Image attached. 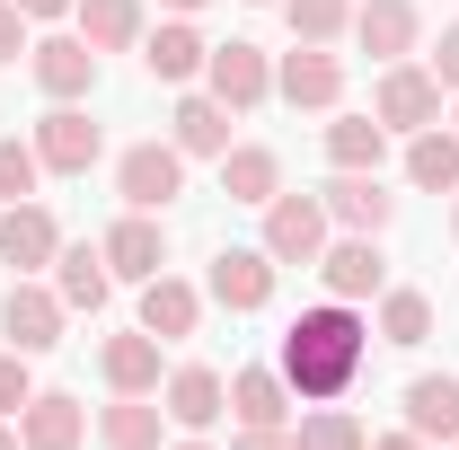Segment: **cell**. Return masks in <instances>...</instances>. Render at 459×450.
Here are the masks:
<instances>
[{"mask_svg": "<svg viewBox=\"0 0 459 450\" xmlns=\"http://www.w3.org/2000/svg\"><path fill=\"white\" fill-rule=\"evenodd\" d=\"M362 362H371V327L353 318V300H318V309H300L283 336V371L291 397L300 406H336L353 380H362Z\"/></svg>", "mask_w": 459, "mask_h": 450, "instance_id": "obj_1", "label": "cell"}, {"mask_svg": "<svg viewBox=\"0 0 459 450\" xmlns=\"http://www.w3.org/2000/svg\"><path fill=\"white\" fill-rule=\"evenodd\" d=\"M115 195H124V212H169L186 195V151L177 142H133L115 160Z\"/></svg>", "mask_w": 459, "mask_h": 450, "instance_id": "obj_2", "label": "cell"}, {"mask_svg": "<svg viewBox=\"0 0 459 450\" xmlns=\"http://www.w3.org/2000/svg\"><path fill=\"white\" fill-rule=\"evenodd\" d=\"M62 318H71V309H62V291H54V282H36V274H9V291H0V336L18 344L27 362L62 344Z\"/></svg>", "mask_w": 459, "mask_h": 450, "instance_id": "obj_3", "label": "cell"}, {"mask_svg": "<svg viewBox=\"0 0 459 450\" xmlns=\"http://www.w3.org/2000/svg\"><path fill=\"white\" fill-rule=\"evenodd\" d=\"M327 238H336V221H327V203H318V195H274V203H265V238H256V247H265L274 265H318V256H327Z\"/></svg>", "mask_w": 459, "mask_h": 450, "instance_id": "obj_4", "label": "cell"}, {"mask_svg": "<svg viewBox=\"0 0 459 450\" xmlns=\"http://www.w3.org/2000/svg\"><path fill=\"white\" fill-rule=\"evenodd\" d=\"M371 115H380L389 133H424V124H442V80H433L424 62H380Z\"/></svg>", "mask_w": 459, "mask_h": 450, "instance_id": "obj_5", "label": "cell"}, {"mask_svg": "<svg viewBox=\"0 0 459 450\" xmlns=\"http://www.w3.org/2000/svg\"><path fill=\"white\" fill-rule=\"evenodd\" d=\"M204 89H212L230 115H256L274 98V62L256 54L247 36H230V45H212V62H204Z\"/></svg>", "mask_w": 459, "mask_h": 450, "instance_id": "obj_6", "label": "cell"}, {"mask_svg": "<svg viewBox=\"0 0 459 450\" xmlns=\"http://www.w3.org/2000/svg\"><path fill=\"white\" fill-rule=\"evenodd\" d=\"M318 203H327L336 229H362V238H380V229L398 221V195L380 186V169H336L327 186H318Z\"/></svg>", "mask_w": 459, "mask_h": 450, "instance_id": "obj_7", "label": "cell"}, {"mask_svg": "<svg viewBox=\"0 0 459 450\" xmlns=\"http://www.w3.org/2000/svg\"><path fill=\"white\" fill-rule=\"evenodd\" d=\"M318 282H327V300H380V291H389V256H380V238H362V229L327 238Z\"/></svg>", "mask_w": 459, "mask_h": 450, "instance_id": "obj_8", "label": "cell"}, {"mask_svg": "<svg viewBox=\"0 0 459 450\" xmlns=\"http://www.w3.org/2000/svg\"><path fill=\"white\" fill-rule=\"evenodd\" d=\"M160 406H169L177 433H212V424L230 415V380L212 371V362H177L169 380H160Z\"/></svg>", "mask_w": 459, "mask_h": 450, "instance_id": "obj_9", "label": "cell"}, {"mask_svg": "<svg viewBox=\"0 0 459 450\" xmlns=\"http://www.w3.org/2000/svg\"><path fill=\"white\" fill-rule=\"evenodd\" d=\"M62 256V221L27 195V203H0V265L9 274H45Z\"/></svg>", "mask_w": 459, "mask_h": 450, "instance_id": "obj_10", "label": "cell"}, {"mask_svg": "<svg viewBox=\"0 0 459 450\" xmlns=\"http://www.w3.org/2000/svg\"><path fill=\"white\" fill-rule=\"evenodd\" d=\"M204 300H221L230 318L265 309V300H274V256H265V247H221L212 274H204Z\"/></svg>", "mask_w": 459, "mask_h": 450, "instance_id": "obj_11", "label": "cell"}, {"mask_svg": "<svg viewBox=\"0 0 459 450\" xmlns=\"http://www.w3.org/2000/svg\"><path fill=\"white\" fill-rule=\"evenodd\" d=\"M36 160H45V177H89L98 160H107V133H98L80 107H54L45 124H36Z\"/></svg>", "mask_w": 459, "mask_h": 450, "instance_id": "obj_12", "label": "cell"}, {"mask_svg": "<svg viewBox=\"0 0 459 450\" xmlns=\"http://www.w3.org/2000/svg\"><path fill=\"white\" fill-rule=\"evenodd\" d=\"M27 71H36V89H45L54 107H80V98L98 89V54H89V36H45V45H27Z\"/></svg>", "mask_w": 459, "mask_h": 450, "instance_id": "obj_13", "label": "cell"}, {"mask_svg": "<svg viewBox=\"0 0 459 450\" xmlns=\"http://www.w3.org/2000/svg\"><path fill=\"white\" fill-rule=\"evenodd\" d=\"M274 98H283V107H309V115H336V98H344V62L327 54V45H291L283 71H274Z\"/></svg>", "mask_w": 459, "mask_h": 450, "instance_id": "obj_14", "label": "cell"}, {"mask_svg": "<svg viewBox=\"0 0 459 450\" xmlns=\"http://www.w3.org/2000/svg\"><path fill=\"white\" fill-rule=\"evenodd\" d=\"M424 36V9L415 0H353V45L371 62H406Z\"/></svg>", "mask_w": 459, "mask_h": 450, "instance_id": "obj_15", "label": "cell"}, {"mask_svg": "<svg viewBox=\"0 0 459 450\" xmlns=\"http://www.w3.org/2000/svg\"><path fill=\"white\" fill-rule=\"evenodd\" d=\"M98 247H107L115 282H151V274H169V229H160V212H124V221L98 238Z\"/></svg>", "mask_w": 459, "mask_h": 450, "instance_id": "obj_16", "label": "cell"}, {"mask_svg": "<svg viewBox=\"0 0 459 450\" xmlns=\"http://www.w3.org/2000/svg\"><path fill=\"white\" fill-rule=\"evenodd\" d=\"M18 442L27 450H80L89 442V406L71 389H36L27 406H18Z\"/></svg>", "mask_w": 459, "mask_h": 450, "instance_id": "obj_17", "label": "cell"}, {"mask_svg": "<svg viewBox=\"0 0 459 450\" xmlns=\"http://www.w3.org/2000/svg\"><path fill=\"white\" fill-rule=\"evenodd\" d=\"M98 371H107V389L115 397H160V336L151 327H124V336H107L98 344Z\"/></svg>", "mask_w": 459, "mask_h": 450, "instance_id": "obj_18", "label": "cell"}, {"mask_svg": "<svg viewBox=\"0 0 459 450\" xmlns=\"http://www.w3.org/2000/svg\"><path fill=\"white\" fill-rule=\"evenodd\" d=\"M54 291H62V309H89V318H98V309H107V291H115L107 247H98V238H80V247L62 238V256H54Z\"/></svg>", "mask_w": 459, "mask_h": 450, "instance_id": "obj_19", "label": "cell"}, {"mask_svg": "<svg viewBox=\"0 0 459 450\" xmlns=\"http://www.w3.org/2000/svg\"><path fill=\"white\" fill-rule=\"evenodd\" d=\"M406 433H424L433 450L459 442V371H415L406 380Z\"/></svg>", "mask_w": 459, "mask_h": 450, "instance_id": "obj_20", "label": "cell"}, {"mask_svg": "<svg viewBox=\"0 0 459 450\" xmlns=\"http://www.w3.org/2000/svg\"><path fill=\"white\" fill-rule=\"evenodd\" d=\"M204 62H212V45L195 36V18H169V27H151V36H142V71H151V80H169V89L204 80Z\"/></svg>", "mask_w": 459, "mask_h": 450, "instance_id": "obj_21", "label": "cell"}, {"mask_svg": "<svg viewBox=\"0 0 459 450\" xmlns=\"http://www.w3.org/2000/svg\"><path fill=\"white\" fill-rule=\"evenodd\" d=\"M142 327H151L160 344L195 336V327H204V291H195L186 274H151L142 282Z\"/></svg>", "mask_w": 459, "mask_h": 450, "instance_id": "obj_22", "label": "cell"}, {"mask_svg": "<svg viewBox=\"0 0 459 450\" xmlns=\"http://www.w3.org/2000/svg\"><path fill=\"white\" fill-rule=\"evenodd\" d=\"M169 142L186 151V160H221L230 151V107L212 98V89H186L177 115H169Z\"/></svg>", "mask_w": 459, "mask_h": 450, "instance_id": "obj_23", "label": "cell"}, {"mask_svg": "<svg viewBox=\"0 0 459 450\" xmlns=\"http://www.w3.org/2000/svg\"><path fill=\"white\" fill-rule=\"evenodd\" d=\"M221 195H230V203H256V212H265V203L283 195V160H274L265 142H230V151H221Z\"/></svg>", "mask_w": 459, "mask_h": 450, "instance_id": "obj_24", "label": "cell"}, {"mask_svg": "<svg viewBox=\"0 0 459 450\" xmlns=\"http://www.w3.org/2000/svg\"><path fill=\"white\" fill-rule=\"evenodd\" d=\"M71 18H80V36H89V54H133L151 27H142V0H71Z\"/></svg>", "mask_w": 459, "mask_h": 450, "instance_id": "obj_25", "label": "cell"}, {"mask_svg": "<svg viewBox=\"0 0 459 450\" xmlns=\"http://www.w3.org/2000/svg\"><path fill=\"white\" fill-rule=\"evenodd\" d=\"M160 433H169V406L160 397H115L107 415H98V442L107 450H169Z\"/></svg>", "mask_w": 459, "mask_h": 450, "instance_id": "obj_26", "label": "cell"}, {"mask_svg": "<svg viewBox=\"0 0 459 450\" xmlns=\"http://www.w3.org/2000/svg\"><path fill=\"white\" fill-rule=\"evenodd\" d=\"M406 177H415L424 195H459V133H451V124L406 133Z\"/></svg>", "mask_w": 459, "mask_h": 450, "instance_id": "obj_27", "label": "cell"}, {"mask_svg": "<svg viewBox=\"0 0 459 450\" xmlns=\"http://www.w3.org/2000/svg\"><path fill=\"white\" fill-rule=\"evenodd\" d=\"M230 415H238V424H283V415H291V380L265 371V362L230 371Z\"/></svg>", "mask_w": 459, "mask_h": 450, "instance_id": "obj_28", "label": "cell"}, {"mask_svg": "<svg viewBox=\"0 0 459 450\" xmlns=\"http://www.w3.org/2000/svg\"><path fill=\"white\" fill-rule=\"evenodd\" d=\"M327 160H336V169H380V160H389V124H380V115H336V124H327Z\"/></svg>", "mask_w": 459, "mask_h": 450, "instance_id": "obj_29", "label": "cell"}, {"mask_svg": "<svg viewBox=\"0 0 459 450\" xmlns=\"http://www.w3.org/2000/svg\"><path fill=\"white\" fill-rule=\"evenodd\" d=\"M424 336H433V300L406 291V282H389V291H380V344H406V353H415Z\"/></svg>", "mask_w": 459, "mask_h": 450, "instance_id": "obj_30", "label": "cell"}, {"mask_svg": "<svg viewBox=\"0 0 459 450\" xmlns=\"http://www.w3.org/2000/svg\"><path fill=\"white\" fill-rule=\"evenodd\" d=\"M291 442H300V450H371V433H362L344 406H309V415L291 424Z\"/></svg>", "mask_w": 459, "mask_h": 450, "instance_id": "obj_31", "label": "cell"}, {"mask_svg": "<svg viewBox=\"0 0 459 450\" xmlns=\"http://www.w3.org/2000/svg\"><path fill=\"white\" fill-rule=\"evenodd\" d=\"M283 18H291V45H336L353 27V0H283Z\"/></svg>", "mask_w": 459, "mask_h": 450, "instance_id": "obj_32", "label": "cell"}, {"mask_svg": "<svg viewBox=\"0 0 459 450\" xmlns=\"http://www.w3.org/2000/svg\"><path fill=\"white\" fill-rule=\"evenodd\" d=\"M36 186H45V160H36V142L0 133V203H27Z\"/></svg>", "mask_w": 459, "mask_h": 450, "instance_id": "obj_33", "label": "cell"}, {"mask_svg": "<svg viewBox=\"0 0 459 450\" xmlns=\"http://www.w3.org/2000/svg\"><path fill=\"white\" fill-rule=\"evenodd\" d=\"M27 397H36V380H27V353H18V344H0V415L18 424V406H27Z\"/></svg>", "mask_w": 459, "mask_h": 450, "instance_id": "obj_34", "label": "cell"}, {"mask_svg": "<svg viewBox=\"0 0 459 450\" xmlns=\"http://www.w3.org/2000/svg\"><path fill=\"white\" fill-rule=\"evenodd\" d=\"M27 27H36V18H27L18 0H0V62H18V54H27V45H36Z\"/></svg>", "mask_w": 459, "mask_h": 450, "instance_id": "obj_35", "label": "cell"}, {"mask_svg": "<svg viewBox=\"0 0 459 450\" xmlns=\"http://www.w3.org/2000/svg\"><path fill=\"white\" fill-rule=\"evenodd\" d=\"M433 80H442V98H459V27H442V45H433V62H424Z\"/></svg>", "mask_w": 459, "mask_h": 450, "instance_id": "obj_36", "label": "cell"}, {"mask_svg": "<svg viewBox=\"0 0 459 450\" xmlns=\"http://www.w3.org/2000/svg\"><path fill=\"white\" fill-rule=\"evenodd\" d=\"M230 450H300V442H291L283 424H238V442H230Z\"/></svg>", "mask_w": 459, "mask_h": 450, "instance_id": "obj_37", "label": "cell"}, {"mask_svg": "<svg viewBox=\"0 0 459 450\" xmlns=\"http://www.w3.org/2000/svg\"><path fill=\"white\" fill-rule=\"evenodd\" d=\"M371 450H433V442H424V433H406V424H398V433H371Z\"/></svg>", "mask_w": 459, "mask_h": 450, "instance_id": "obj_38", "label": "cell"}, {"mask_svg": "<svg viewBox=\"0 0 459 450\" xmlns=\"http://www.w3.org/2000/svg\"><path fill=\"white\" fill-rule=\"evenodd\" d=\"M27 18H71V0H18Z\"/></svg>", "mask_w": 459, "mask_h": 450, "instance_id": "obj_39", "label": "cell"}, {"mask_svg": "<svg viewBox=\"0 0 459 450\" xmlns=\"http://www.w3.org/2000/svg\"><path fill=\"white\" fill-rule=\"evenodd\" d=\"M0 450H27V442H18V424H9V415H0Z\"/></svg>", "mask_w": 459, "mask_h": 450, "instance_id": "obj_40", "label": "cell"}, {"mask_svg": "<svg viewBox=\"0 0 459 450\" xmlns=\"http://www.w3.org/2000/svg\"><path fill=\"white\" fill-rule=\"evenodd\" d=\"M195 9H204V0H169V18H195Z\"/></svg>", "mask_w": 459, "mask_h": 450, "instance_id": "obj_41", "label": "cell"}, {"mask_svg": "<svg viewBox=\"0 0 459 450\" xmlns=\"http://www.w3.org/2000/svg\"><path fill=\"white\" fill-rule=\"evenodd\" d=\"M169 450H212V442H204V433H186V442H169Z\"/></svg>", "mask_w": 459, "mask_h": 450, "instance_id": "obj_42", "label": "cell"}, {"mask_svg": "<svg viewBox=\"0 0 459 450\" xmlns=\"http://www.w3.org/2000/svg\"><path fill=\"white\" fill-rule=\"evenodd\" d=\"M451 238H459V203H451Z\"/></svg>", "mask_w": 459, "mask_h": 450, "instance_id": "obj_43", "label": "cell"}, {"mask_svg": "<svg viewBox=\"0 0 459 450\" xmlns=\"http://www.w3.org/2000/svg\"><path fill=\"white\" fill-rule=\"evenodd\" d=\"M442 450H459V442H442Z\"/></svg>", "mask_w": 459, "mask_h": 450, "instance_id": "obj_44", "label": "cell"}]
</instances>
